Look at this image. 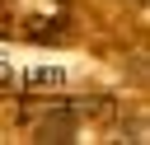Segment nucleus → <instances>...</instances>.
Here are the masks:
<instances>
[{"label":"nucleus","instance_id":"nucleus-1","mask_svg":"<svg viewBox=\"0 0 150 145\" xmlns=\"http://www.w3.org/2000/svg\"><path fill=\"white\" fill-rule=\"evenodd\" d=\"M28 126L38 131V140H70L75 136V108L61 98L38 103V108H28Z\"/></svg>","mask_w":150,"mask_h":145}]
</instances>
